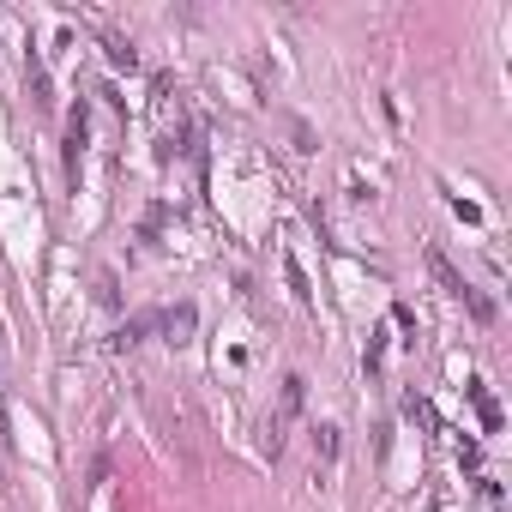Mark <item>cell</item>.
<instances>
[{"instance_id": "3", "label": "cell", "mask_w": 512, "mask_h": 512, "mask_svg": "<svg viewBox=\"0 0 512 512\" xmlns=\"http://www.w3.org/2000/svg\"><path fill=\"white\" fill-rule=\"evenodd\" d=\"M109 61H115V67H139V55H133V43H121V37H109Z\"/></svg>"}, {"instance_id": "1", "label": "cell", "mask_w": 512, "mask_h": 512, "mask_svg": "<svg viewBox=\"0 0 512 512\" xmlns=\"http://www.w3.org/2000/svg\"><path fill=\"white\" fill-rule=\"evenodd\" d=\"M428 266H434V278H440V284H446L452 296H464V290H470V284H464V278H458V272H452V266L440 260V253H428Z\"/></svg>"}, {"instance_id": "2", "label": "cell", "mask_w": 512, "mask_h": 512, "mask_svg": "<svg viewBox=\"0 0 512 512\" xmlns=\"http://www.w3.org/2000/svg\"><path fill=\"white\" fill-rule=\"evenodd\" d=\"M151 326H157V314H139V320H127V326H121V344H139Z\"/></svg>"}]
</instances>
